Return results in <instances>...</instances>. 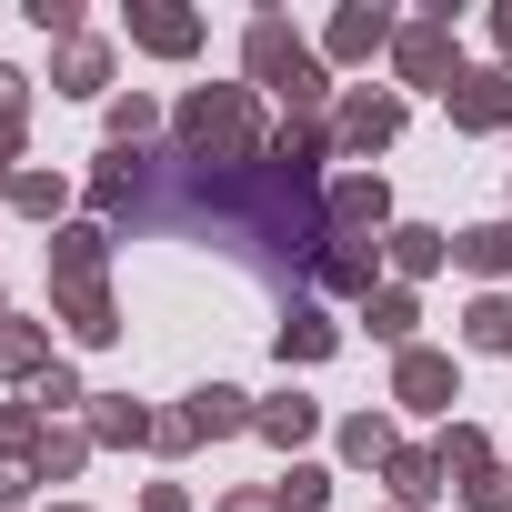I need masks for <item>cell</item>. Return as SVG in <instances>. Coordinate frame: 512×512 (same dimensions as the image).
<instances>
[{"label":"cell","mask_w":512,"mask_h":512,"mask_svg":"<svg viewBox=\"0 0 512 512\" xmlns=\"http://www.w3.org/2000/svg\"><path fill=\"white\" fill-rule=\"evenodd\" d=\"M181 161H262V121H251V81H211L181 101Z\"/></svg>","instance_id":"6da1fadb"},{"label":"cell","mask_w":512,"mask_h":512,"mask_svg":"<svg viewBox=\"0 0 512 512\" xmlns=\"http://www.w3.org/2000/svg\"><path fill=\"white\" fill-rule=\"evenodd\" d=\"M241 61H251V81H272V91H282L302 121H312V111H322V91H332V81H322V51H312V41H302L282 11H262V21H251Z\"/></svg>","instance_id":"7a4b0ae2"},{"label":"cell","mask_w":512,"mask_h":512,"mask_svg":"<svg viewBox=\"0 0 512 512\" xmlns=\"http://www.w3.org/2000/svg\"><path fill=\"white\" fill-rule=\"evenodd\" d=\"M392 71H402L412 91H452V81H462V51H452V0L392 31Z\"/></svg>","instance_id":"3957f363"},{"label":"cell","mask_w":512,"mask_h":512,"mask_svg":"<svg viewBox=\"0 0 512 512\" xmlns=\"http://www.w3.org/2000/svg\"><path fill=\"white\" fill-rule=\"evenodd\" d=\"M442 101H452V131H512V61H492V71H462Z\"/></svg>","instance_id":"277c9868"},{"label":"cell","mask_w":512,"mask_h":512,"mask_svg":"<svg viewBox=\"0 0 512 512\" xmlns=\"http://www.w3.org/2000/svg\"><path fill=\"white\" fill-rule=\"evenodd\" d=\"M382 221H392V191H382L372 171H352V181H332V191H322V231L362 241V231H382Z\"/></svg>","instance_id":"5b68a950"},{"label":"cell","mask_w":512,"mask_h":512,"mask_svg":"<svg viewBox=\"0 0 512 512\" xmlns=\"http://www.w3.org/2000/svg\"><path fill=\"white\" fill-rule=\"evenodd\" d=\"M332 141H342V151H392V141H402V101H392V91H352L342 121H332Z\"/></svg>","instance_id":"8992f818"},{"label":"cell","mask_w":512,"mask_h":512,"mask_svg":"<svg viewBox=\"0 0 512 512\" xmlns=\"http://www.w3.org/2000/svg\"><path fill=\"white\" fill-rule=\"evenodd\" d=\"M372 272H382V241H342V231H332V241L312 251V282H322V292H362V302H372Z\"/></svg>","instance_id":"52a82bcc"},{"label":"cell","mask_w":512,"mask_h":512,"mask_svg":"<svg viewBox=\"0 0 512 512\" xmlns=\"http://www.w3.org/2000/svg\"><path fill=\"white\" fill-rule=\"evenodd\" d=\"M131 41H141V51H161V61H181V51H201V11H161V0H131Z\"/></svg>","instance_id":"ba28073f"},{"label":"cell","mask_w":512,"mask_h":512,"mask_svg":"<svg viewBox=\"0 0 512 512\" xmlns=\"http://www.w3.org/2000/svg\"><path fill=\"white\" fill-rule=\"evenodd\" d=\"M262 161H272L282 181H322V161H332V131H322V121H282Z\"/></svg>","instance_id":"9c48e42d"},{"label":"cell","mask_w":512,"mask_h":512,"mask_svg":"<svg viewBox=\"0 0 512 512\" xmlns=\"http://www.w3.org/2000/svg\"><path fill=\"white\" fill-rule=\"evenodd\" d=\"M392 392H402L412 412H442V402H452V352H422V342H412V352L392 362Z\"/></svg>","instance_id":"30bf717a"},{"label":"cell","mask_w":512,"mask_h":512,"mask_svg":"<svg viewBox=\"0 0 512 512\" xmlns=\"http://www.w3.org/2000/svg\"><path fill=\"white\" fill-rule=\"evenodd\" d=\"M101 262H111V231H101V221L51 231V282H101Z\"/></svg>","instance_id":"8fae6325"},{"label":"cell","mask_w":512,"mask_h":512,"mask_svg":"<svg viewBox=\"0 0 512 512\" xmlns=\"http://www.w3.org/2000/svg\"><path fill=\"white\" fill-rule=\"evenodd\" d=\"M382 262H392L402 282H422V272H442V262H452V241H442V231H422V221H392V231H382Z\"/></svg>","instance_id":"7c38bea8"},{"label":"cell","mask_w":512,"mask_h":512,"mask_svg":"<svg viewBox=\"0 0 512 512\" xmlns=\"http://www.w3.org/2000/svg\"><path fill=\"white\" fill-rule=\"evenodd\" d=\"M51 372V332L21 322V312H0V382H41Z\"/></svg>","instance_id":"4fadbf2b"},{"label":"cell","mask_w":512,"mask_h":512,"mask_svg":"<svg viewBox=\"0 0 512 512\" xmlns=\"http://www.w3.org/2000/svg\"><path fill=\"white\" fill-rule=\"evenodd\" d=\"M251 432H262V442H282V452H302V442L322 432V402H302V392H272L262 412H251Z\"/></svg>","instance_id":"5bb4252c"},{"label":"cell","mask_w":512,"mask_h":512,"mask_svg":"<svg viewBox=\"0 0 512 512\" xmlns=\"http://www.w3.org/2000/svg\"><path fill=\"white\" fill-rule=\"evenodd\" d=\"M181 412H191V432H201V442H221V432H251V412H262V402H241L231 382H201Z\"/></svg>","instance_id":"9a60e30c"},{"label":"cell","mask_w":512,"mask_h":512,"mask_svg":"<svg viewBox=\"0 0 512 512\" xmlns=\"http://www.w3.org/2000/svg\"><path fill=\"white\" fill-rule=\"evenodd\" d=\"M51 292H61L71 342H111V332H121V312H111V292H101V282H51Z\"/></svg>","instance_id":"2e32d148"},{"label":"cell","mask_w":512,"mask_h":512,"mask_svg":"<svg viewBox=\"0 0 512 512\" xmlns=\"http://www.w3.org/2000/svg\"><path fill=\"white\" fill-rule=\"evenodd\" d=\"M382 41H392V11H362V0H352V11H332V41H322V51H332V61H372Z\"/></svg>","instance_id":"e0dca14e"},{"label":"cell","mask_w":512,"mask_h":512,"mask_svg":"<svg viewBox=\"0 0 512 512\" xmlns=\"http://www.w3.org/2000/svg\"><path fill=\"white\" fill-rule=\"evenodd\" d=\"M452 262L482 272V282H502V272H512V221H472V231L452 241Z\"/></svg>","instance_id":"ac0fdd59"},{"label":"cell","mask_w":512,"mask_h":512,"mask_svg":"<svg viewBox=\"0 0 512 512\" xmlns=\"http://www.w3.org/2000/svg\"><path fill=\"white\" fill-rule=\"evenodd\" d=\"M362 322H372L382 342H402V352H412V322H422V302H412V282H382V292L362 302Z\"/></svg>","instance_id":"d6986e66"},{"label":"cell","mask_w":512,"mask_h":512,"mask_svg":"<svg viewBox=\"0 0 512 512\" xmlns=\"http://www.w3.org/2000/svg\"><path fill=\"white\" fill-rule=\"evenodd\" d=\"M151 422H161V412H141L131 392H101V402H91V442H151Z\"/></svg>","instance_id":"ffe728a7"},{"label":"cell","mask_w":512,"mask_h":512,"mask_svg":"<svg viewBox=\"0 0 512 512\" xmlns=\"http://www.w3.org/2000/svg\"><path fill=\"white\" fill-rule=\"evenodd\" d=\"M382 472H392V502H402V512H412V502H432V492H442V452H412V442H402V452H392V462H382Z\"/></svg>","instance_id":"44dd1931"},{"label":"cell","mask_w":512,"mask_h":512,"mask_svg":"<svg viewBox=\"0 0 512 512\" xmlns=\"http://www.w3.org/2000/svg\"><path fill=\"white\" fill-rule=\"evenodd\" d=\"M51 81H61V91H71V101H91V91H111V51H101V41H71V51H61V71H51Z\"/></svg>","instance_id":"7402d4cb"},{"label":"cell","mask_w":512,"mask_h":512,"mask_svg":"<svg viewBox=\"0 0 512 512\" xmlns=\"http://www.w3.org/2000/svg\"><path fill=\"white\" fill-rule=\"evenodd\" d=\"M332 352H342V332H332L322 312H292V322H282V362H332Z\"/></svg>","instance_id":"603a6c76"},{"label":"cell","mask_w":512,"mask_h":512,"mask_svg":"<svg viewBox=\"0 0 512 512\" xmlns=\"http://www.w3.org/2000/svg\"><path fill=\"white\" fill-rule=\"evenodd\" d=\"M91 462V432H41V452H31V482H71Z\"/></svg>","instance_id":"cb8c5ba5"},{"label":"cell","mask_w":512,"mask_h":512,"mask_svg":"<svg viewBox=\"0 0 512 512\" xmlns=\"http://www.w3.org/2000/svg\"><path fill=\"white\" fill-rule=\"evenodd\" d=\"M41 432H51V422H41L31 402H0V462H21V472H31V452H41Z\"/></svg>","instance_id":"d4e9b609"},{"label":"cell","mask_w":512,"mask_h":512,"mask_svg":"<svg viewBox=\"0 0 512 512\" xmlns=\"http://www.w3.org/2000/svg\"><path fill=\"white\" fill-rule=\"evenodd\" d=\"M392 452H402V442H392L382 412H352V422H342V462H392Z\"/></svg>","instance_id":"484cf974"},{"label":"cell","mask_w":512,"mask_h":512,"mask_svg":"<svg viewBox=\"0 0 512 512\" xmlns=\"http://www.w3.org/2000/svg\"><path fill=\"white\" fill-rule=\"evenodd\" d=\"M21 121H31V81H21V71H0V171L21 161Z\"/></svg>","instance_id":"4316f807"},{"label":"cell","mask_w":512,"mask_h":512,"mask_svg":"<svg viewBox=\"0 0 512 512\" xmlns=\"http://www.w3.org/2000/svg\"><path fill=\"white\" fill-rule=\"evenodd\" d=\"M442 472H452V482H482V472H492V442L452 422V432H442Z\"/></svg>","instance_id":"83f0119b"},{"label":"cell","mask_w":512,"mask_h":512,"mask_svg":"<svg viewBox=\"0 0 512 512\" xmlns=\"http://www.w3.org/2000/svg\"><path fill=\"white\" fill-rule=\"evenodd\" d=\"M462 332H472L482 352H512V302H502V292H482V302L462 312Z\"/></svg>","instance_id":"f1b7e54d"},{"label":"cell","mask_w":512,"mask_h":512,"mask_svg":"<svg viewBox=\"0 0 512 512\" xmlns=\"http://www.w3.org/2000/svg\"><path fill=\"white\" fill-rule=\"evenodd\" d=\"M151 131H161V111H151L141 91H131V101H111V151H141Z\"/></svg>","instance_id":"f546056e"},{"label":"cell","mask_w":512,"mask_h":512,"mask_svg":"<svg viewBox=\"0 0 512 512\" xmlns=\"http://www.w3.org/2000/svg\"><path fill=\"white\" fill-rule=\"evenodd\" d=\"M61 201H71V191H61L51 171H11V211H31V221H51Z\"/></svg>","instance_id":"4dcf8cb0"},{"label":"cell","mask_w":512,"mask_h":512,"mask_svg":"<svg viewBox=\"0 0 512 512\" xmlns=\"http://www.w3.org/2000/svg\"><path fill=\"white\" fill-rule=\"evenodd\" d=\"M322 502H332V472L322 462H292L282 472V512H322Z\"/></svg>","instance_id":"1f68e13d"},{"label":"cell","mask_w":512,"mask_h":512,"mask_svg":"<svg viewBox=\"0 0 512 512\" xmlns=\"http://www.w3.org/2000/svg\"><path fill=\"white\" fill-rule=\"evenodd\" d=\"M71 402H91V392H81V372H61V362H51V372L31 382V412L51 422V412H71Z\"/></svg>","instance_id":"d6a6232c"},{"label":"cell","mask_w":512,"mask_h":512,"mask_svg":"<svg viewBox=\"0 0 512 512\" xmlns=\"http://www.w3.org/2000/svg\"><path fill=\"white\" fill-rule=\"evenodd\" d=\"M462 502H472V512H512V472H502V462H492V472H482V482H462Z\"/></svg>","instance_id":"836d02e7"},{"label":"cell","mask_w":512,"mask_h":512,"mask_svg":"<svg viewBox=\"0 0 512 512\" xmlns=\"http://www.w3.org/2000/svg\"><path fill=\"white\" fill-rule=\"evenodd\" d=\"M31 21H41L51 41H81V11H71V0H31Z\"/></svg>","instance_id":"e575fe53"},{"label":"cell","mask_w":512,"mask_h":512,"mask_svg":"<svg viewBox=\"0 0 512 512\" xmlns=\"http://www.w3.org/2000/svg\"><path fill=\"white\" fill-rule=\"evenodd\" d=\"M0 502H31V472L21 462H0Z\"/></svg>","instance_id":"d590c367"},{"label":"cell","mask_w":512,"mask_h":512,"mask_svg":"<svg viewBox=\"0 0 512 512\" xmlns=\"http://www.w3.org/2000/svg\"><path fill=\"white\" fill-rule=\"evenodd\" d=\"M221 512H282V492H231Z\"/></svg>","instance_id":"8d00e7d4"},{"label":"cell","mask_w":512,"mask_h":512,"mask_svg":"<svg viewBox=\"0 0 512 512\" xmlns=\"http://www.w3.org/2000/svg\"><path fill=\"white\" fill-rule=\"evenodd\" d=\"M141 512H191V502H181V482H151V502H141Z\"/></svg>","instance_id":"74e56055"},{"label":"cell","mask_w":512,"mask_h":512,"mask_svg":"<svg viewBox=\"0 0 512 512\" xmlns=\"http://www.w3.org/2000/svg\"><path fill=\"white\" fill-rule=\"evenodd\" d=\"M492 41H502V51H512V0H502V11H492Z\"/></svg>","instance_id":"f35d334b"},{"label":"cell","mask_w":512,"mask_h":512,"mask_svg":"<svg viewBox=\"0 0 512 512\" xmlns=\"http://www.w3.org/2000/svg\"><path fill=\"white\" fill-rule=\"evenodd\" d=\"M0 201H11V171H0Z\"/></svg>","instance_id":"ab89813d"},{"label":"cell","mask_w":512,"mask_h":512,"mask_svg":"<svg viewBox=\"0 0 512 512\" xmlns=\"http://www.w3.org/2000/svg\"><path fill=\"white\" fill-rule=\"evenodd\" d=\"M61 512H81V502H61Z\"/></svg>","instance_id":"60d3db41"}]
</instances>
